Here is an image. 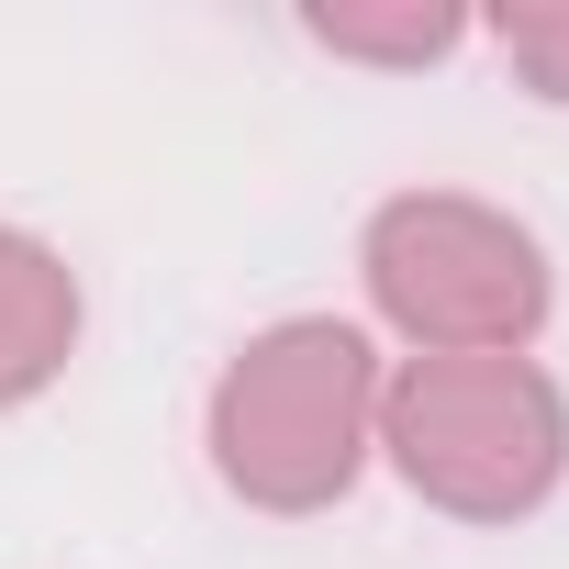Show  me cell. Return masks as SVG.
Listing matches in <instances>:
<instances>
[{
  "mask_svg": "<svg viewBox=\"0 0 569 569\" xmlns=\"http://www.w3.org/2000/svg\"><path fill=\"white\" fill-rule=\"evenodd\" d=\"M380 347L347 313H291L223 358L212 402H201V447L212 480L257 513H325L358 491V469L380 458Z\"/></svg>",
  "mask_w": 569,
  "mask_h": 569,
  "instance_id": "1",
  "label": "cell"
},
{
  "mask_svg": "<svg viewBox=\"0 0 569 569\" xmlns=\"http://www.w3.org/2000/svg\"><path fill=\"white\" fill-rule=\"evenodd\" d=\"M358 268L413 358H525L558 313L536 223H513L480 190H391L358 234Z\"/></svg>",
  "mask_w": 569,
  "mask_h": 569,
  "instance_id": "2",
  "label": "cell"
},
{
  "mask_svg": "<svg viewBox=\"0 0 569 569\" xmlns=\"http://www.w3.org/2000/svg\"><path fill=\"white\" fill-rule=\"evenodd\" d=\"M380 458L458 525H513L569 480V391L536 358H402L380 380Z\"/></svg>",
  "mask_w": 569,
  "mask_h": 569,
  "instance_id": "3",
  "label": "cell"
},
{
  "mask_svg": "<svg viewBox=\"0 0 569 569\" xmlns=\"http://www.w3.org/2000/svg\"><path fill=\"white\" fill-rule=\"evenodd\" d=\"M68 358H79V268L46 234L0 223V413L34 402Z\"/></svg>",
  "mask_w": 569,
  "mask_h": 569,
  "instance_id": "4",
  "label": "cell"
},
{
  "mask_svg": "<svg viewBox=\"0 0 569 569\" xmlns=\"http://www.w3.org/2000/svg\"><path fill=\"white\" fill-rule=\"evenodd\" d=\"M302 34L325 57H358V68H436L469 46V12H447V0H391V12H369V0H325V12H302Z\"/></svg>",
  "mask_w": 569,
  "mask_h": 569,
  "instance_id": "5",
  "label": "cell"
},
{
  "mask_svg": "<svg viewBox=\"0 0 569 569\" xmlns=\"http://www.w3.org/2000/svg\"><path fill=\"white\" fill-rule=\"evenodd\" d=\"M491 46H502V68L536 101H569V0H513V12H491Z\"/></svg>",
  "mask_w": 569,
  "mask_h": 569,
  "instance_id": "6",
  "label": "cell"
}]
</instances>
